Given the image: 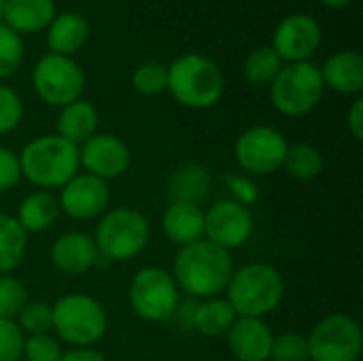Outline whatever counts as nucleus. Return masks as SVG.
<instances>
[{"instance_id":"f257e3e1","label":"nucleus","mask_w":363,"mask_h":361,"mask_svg":"<svg viewBox=\"0 0 363 361\" xmlns=\"http://www.w3.org/2000/svg\"><path fill=\"white\" fill-rule=\"evenodd\" d=\"M234 270L236 268L230 251L202 238L179 249L170 274L179 291H185L191 298L206 300L217 298L225 291Z\"/></svg>"},{"instance_id":"f03ea898","label":"nucleus","mask_w":363,"mask_h":361,"mask_svg":"<svg viewBox=\"0 0 363 361\" xmlns=\"http://www.w3.org/2000/svg\"><path fill=\"white\" fill-rule=\"evenodd\" d=\"M19 155L21 179L43 191L64 187L81 168L79 147L57 134L32 138Z\"/></svg>"},{"instance_id":"7ed1b4c3","label":"nucleus","mask_w":363,"mask_h":361,"mask_svg":"<svg viewBox=\"0 0 363 361\" xmlns=\"http://www.w3.org/2000/svg\"><path fill=\"white\" fill-rule=\"evenodd\" d=\"M283 298V274L264 262H251L234 270L225 287V300L238 317L264 319L281 306Z\"/></svg>"},{"instance_id":"20e7f679","label":"nucleus","mask_w":363,"mask_h":361,"mask_svg":"<svg viewBox=\"0 0 363 361\" xmlns=\"http://www.w3.org/2000/svg\"><path fill=\"white\" fill-rule=\"evenodd\" d=\"M166 91H170V96L187 109H211L225 91L223 72L208 55L183 53L168 66Z\"/></svg>"},{"instance_id":"39448f33","label":"nucleus","mask_w":363,"mask_h":361,"mask_svg":"<svg viewBox=\"0 0 363 361\" xmlns=\"http://www.w3.org/2000/svg\"><path fill=\"white\" fill-rule=\"evenodd\" d=\"M51 330L72 349L96 347L108 330L104 306L87 294H66L51 304Z\"/></svg>"},{"instance_id":"423d86ee","label":"nucleus","mask_w":363,"mask_h":361,"mask_svg":"<svg viewBox=\"0 0 363 361\" xmlns=\"http://www.w3.org/2000/svg\"><path fill=\"white\" fill-rule=\"evenodd\" d=\"M91 238L100 257L108 262H128L147 249L151 240V223L140 211L132 206H117L108 209L98 219Z\"/></svg>"},{"instance_id":"0eeeda50","label":"nucleus","mask_w":363,"mask_h":361,"mask_svg":"<svg viewBox=\"0 0 363 361\" xmlns=\"http://www.w3.org/2000/svg\"><path fill=\"white\" fill-rule=\"evenodd\" d=\"M325 94L319 66L313 62L283 64L270 83L272 106L285 117H304L317 109Z\"/></svg>"},{"instance_id":"6e6552de","label":"nucleus","mask_w":363,"mask_h":361,"mask_svg":"<svg viewBox=\"0 0 363 361\" xmlns=\"http://www.w3.org/2000/svg\"><path fill=\"white\" fill-rule=\"evenodd\" d=\"M128 300L134 315L149 323H162L172 319L181 304L179 287L172 274L157 266L140 268L132 277Z\"/></svg>"},{"instance_id":"1a4fd4ad","label":"nucleus","mask_w":363,"mask_h":361,"mask_svg":"<svg viewBox=\"0 0 363 361\" xmlns=\"http://www.w3.org/2000/svg\"><path fill=\"white\" fill-rule=\"evenodd\" d=\"M34 94L49 106H66L83 96L85 72L72 57L47 53L32 68Z\"/></svg>"},{"instance_id":"9d476101","label":"nucleus","mask_w":363,"mask_h":361,"mask_svg":"<svg viewBox=\"0 0 363 361\" xmlns=\"http://www.w3.org/2000/svg\"><path fill=\"white\" fill-rule=\"evenodd\" d=\"M306 340L311 361H357L362 355V328L345 313H332L317 321Z\"/></svg>"},{"instance_id":"9b49d317","label":"nucleus","mask_w":363,"mask_h":361,"mask_svg":"<svg viewBox=\"0 0 363 361\" xmlns=\"http://www.w3.org/2000/svg\"><path fill=\"white\" fill-rule=\"evenodd\" d=\"M287 138L272 126H253L234 143V157L240 170L249 177H270L283 168Z\"/></svg>"},{"instance_id":"f8f14e48","label":"nucleus","mask_w":363,"mask_h":361,"mask_svg":"<svg viewBox=\"0 0 363 361\" xmlns=\"http://www.w3.org/2000/svg\"><path fill=\"white\" fill-rule=\"evenodd\" d=\"M253 215L251 209L234 200H217L204 211V240L234 251L249 243L253 234Z\"/></svg>"},{"instance_id":"ddd939ff","label":"nucleus","mask_w":363,"mask_h":361,"mask_svg":"<svg viewBox=\"0 0 363 361\" xmlns=\"http://www.w3.org/2000/svg\"><path fill=\"white\" fill-rule=\"evenodd\" d=\"M321 26L308 13H294L279 21L272 34V49L283 64L308 62L321 47Z\"/></svg>"},{"instance_id":"4468645a","label":"nucleus","mask_w":363,"mask_h":361,"mask_svg":"<svg viewBox=\"0 0 363 361\" xmlns=\"http://www.w3.org/2000/svg\"><path fill=\"white\" fill-rule=\"evenodd\" d=\"M57 204L60 211L74 221L98 219L108 211L111 204L108 183L87 172H77L64 187H60Z\"/></svg>"},{"instance_id":"2eb2a0df","label":"nucleus","mask_w":363,"mask_h":361,"mask_svg":"<svg viewBox=\"0 0 363 361\" xmlns=\"http://www.w3.org/2000/svg\"><path fill=\"white\" fill-rule=\"evenodd\" d=\"M132 153L130 147L115 134H94L79 147L81 168L102 181H113L125 174L130 168Z\"/></svg>"},{"instance_id":"dca6fc26","label":"nucleus","mask_w":363,"mask_h":361,"mask_svg":"<svg viewBox=\"0 0 363 361\" xmlns=\"http://www.w3.org/2000/svg\"><path fill=\"white\" fill-rule=\"evenodd\" d=\"M49 260L57 272L66 277H81L98 264L100 253L89 234L66 232L53 240L49 249Z\"/></svg>"},{"instance_id":"f3484780","label":"nucleus","mask_w":363,"mask_h":361,"mask_svg":"<svg viewBox=\"0 0 363 361\" xmlns=\"http://www.w3.org/2000/svg\"><path fill=\"white\" fill-rule=\"evenodd\" d=\"M225 336L232 355L238 361H270L274 334L264 319L236 317Z\"/></svg>"},{"instance_id":"a211bd4d","label":"nucleus","mask_w":363,"mask_h":361,"mask_svg":"<svg viewBox=\"0 0 363 361\" xmlns=\"http://www.w3.org/2000/svg\"><path fill=\"white\" fill-rule=\"evenodd\" d=\"M164 236L179 249L204 238V211L200 204L170 202L162 215Z\"/></svg>"},{"instance_id":"6ab92c4d","label":"nucleus","mask_w":363,"mask_h":361,"mask_svg":"<svg viewBox=\"0 0 363 361\" xmlns=\"http://www.w3.org/2000/svg\"><path fill=\"white\" fill-rule=\"evenodd\" d=\"M323 85L342 96H359L363 89V55L359 51H338L319 68Z\"/></svg>"},{"instance_id":"aec40b11","label":"nucleus","mask_w":363,"mask_h":361,"mask_svg":"<svg viewBox=\"0 0 363 361\" xmlns=\"http://www.w3.org/2000/svg\"><path fill=\"white\" fill-rule=\"evenodd\" d=\"M55 15L53 0H6L2 21L21 36L47 30Z\"/></svg>"},{"instance_id":"412c9836","label":"nucleus","mask_w":363,"mask_h":361,"mask_svg":"<svg viewBox=\"0 0 363 361\" xmlns=\"http://www.w3.org/2000/svg\"><path fill=\"white\" fill-rule=\"evenodd\" d=\"M89 38V23L79 13H57L47 28V47L49 53L72 57L85 47Z\"/></svg>"},{"instance_id":"4be33fe9","label":"nucleus","mask_w":363,"mask_h":361,"mask_svg":"<svg viewBox=\"0 0 363 361\" xmlns=\"http://www.w3.org/2000/svg\"><path fill=\"white\" fill-rule=\"evenodd\" d=\"M98 111L89 100H74L60 109L57 121H55V134L64 140L72 143L74 147H81L85 140H89L94 134H98Z\"/></svg>"},{"instance_id":"5701e85b","label":"nucleus","mask_w":363,"mask_h":361,"mask_svg":"<svg viewBox=\"0 0 363 361\" xmlns=\"http://www.w3.org/2000/svg\"><path fill=\"white\" fill-rule=\"evenodd\" d=\"M60 204H57V196H53L51 191H32L28 194L19 206H17V223L23 228L26 234H40L53 228V223L60 217Z\"/></svg>"},{"instance_id":"b1692460","label":"nucleus","mask_w":363,"mask_h":361,"mask_svg":"<svg viewBox=\"0 0 363 361\" xmlns=\"http://www.w3.org/2000/svg\"><path fill=\"white\" fill-rule=\"evenodd\" d=\"M236 317L238 315L234 313L230 302L225 298L217 296V298H206L194 306L189 326L202 336L219 338V336H225L230 332Z\"/></svg>"},{"instance_id":"393cba45","label":"nucleus","mask_w":363,"mask_h":361,"mask_svg":"<svg viewBox=\"0 0 363 361\" xmlns=\"http://www.w3.org/2000/svg\"><path fill=\"white\" fill-rule=\"evenodd\" d=\"M211 189V172L202 164H185L177 168L168 179L170 202L200 204Z\"/></svg>"},{"instance_id":"a878e982","label":"nucleus","mask_w":363,"mask_h":361,"mask_svg":"<svg viewBox=\"0 0 363 361\" xmlns=\"http://www.w3.org/2000/svg\"><path fill=\"white\" fill-rule=\"evenodd\" d=\"M28 234L13 215L0 213V274H11L26 257Z\"/></svg>"},{"instance_id":"bb28decb","label":"nucleus","mask_w":363,"mask_h":361,"mask_svg":"<svg viewBox=\"0 0 363 361\" xmlns=\"http://www.w3.org/2000/svg\"><path fill=\"white\" fill-rule=\"evenodd\" d=\"M323 155L317 147L308 143H296L287 147L283 170L298 181H313L323 172Z\"/></svg>"},{"instance_id":"cd10ccee","label":"nucleus","mask_w":363,"mask_h":361,"mask_svg":"<svg viewBox=\"0 0 363 361\" xmlns=\"http://www.w3.org/2000/svg\"><path fill=\"white\" fill-rule=\"evenodd\" d=\"M281 68H283V60L277 55V51L270 45H264L249 53L242 72L245 79L253 85H270Z\"/></svg>"},{"instance_id":"c85d7f7f","label":"nucleus","mask_w":363,"mask_h":361,"mask_svg":"<svg viewBox=\"0 0 363 361\" xmlns=\"http://www.w3.org/2000/svg\"><path fill=\"white\" fill-rule=\"evenodd\" d=\"M132 87L145 98L160 96L168 89V66L160 62H143L132 72Z\"/></svg>"},{"instance_id":"c756f323","label":"nucleus","mask_w":363,"mask_h":361,"mask_svg":"<svg viewBox=\"0 0 363 361\" xmlns=\"http://www.w3.org/2000/svg\"><path fill=\"white\" fill-rule=\"evenodd\" d=\"M23 62V40L4 21H0V81L15 74Z\"/></svg>"},{"instance_id":"7c9ffc66","label":"nucleus","mask_w":363,"mask_h":361,"mask_svg":"<svg viewBox=\"0 0 363 361\" xmlns=\"http://www.w3.org/2000/svg\"><path fill=\"white\" fill-rule=\"evenodd\" d=\"M28 304L26 285L13 274H0V319H13Z\"/></svg>"},{"instance_id":"2f4dec72","label":"nucleus","mask_w":363,"mask_h":361,"mask_svg":"<svg viewBox=\"0 0 363 361\" xmlns=\"http://www.w3.org/2000/svg\"><path fill=\"white\" fill-rule=\"evenodd\" d=\"M17 328L23 336L49 334L51 332V304L47 302H28L15 317Z\"/></svg>"},{"instance_id":"473e14b6","label":"nucleus","mask_w":363,"mask_h":361,"mask_svg":"<svg viewBox=\"0 0 363 361\" xmlns=\"http://www.w3.org/2000/svg\"><path fill=\"white\" fill-rule=\"evenodd\" d=\"M270 361H311L306 336L296 334V332L274 336Z\"/></svg>"},{"instance_id":"72a5a7b5","label":"nucleus","mask_w":363,"mask_h":361,"mask_svg":"<svg viewBox=\"0 0 363 361\" xmlns=\"http://www.w3.org/2000/svg\"><path fill=\"white\" fill-rule=\"evenodd\" d=\"M62 353V343L51 334H34L23 338L21 357H26V361H60Z\"/></svg>"},{"instance_id":"f704fd0d","label":"nucleus","mask_w":363,"mask_h":361,"mask_svg":"<svg viewBox=\"0 0 363 361\" xmlns=\"http://www.w3.org/2000/svg\"><path fill=\"white\" fill-rule=\"evenodd\" d=\"M23 119V102L15 89L0 83V134L17 130Z\"/></svg>"},{"instance_id":"c9c22d12","label":"nucleus","mask_w":363,"mask_h":361,"mask_svg":"<svg viewBox=\"0 0 363 361\" xmlns=\"http://www.w3.org/2000/svg\"><path fill=\"white\" fill-rule=\"evenodd\" d=\"M23 334L13 319H0V361H19L23 353Z\"/></svg>"},{"instance_id":"e433bc0d","label":"nucleus","mask_w":363,"mask_h":361,"mask_svg":"<svg viewBox=\"0 0 363 361\" xmlns=\"http://www.w3.org/2000/svg\"><path fill=\"white\" fill-rule=\"evenodd\" d=\"M225 185L232 194L230 200L242 204V206H253L259 200V187L253 181V177L245 174V172H232L225 177Z\"/></svg>"},{"instance_id":"4c0bfd02","label":"nucleus","mask_w":363,"mask_h":361,"mask_svg":"<svg viewBox=\"0 0 363 361\" xmlns=\"http://www.w3.org/2000/svg\"><path fill=\"white\" fill-rule=\"evenodd\" d=\"M21 181L19 155L6 147H0V194L11 191Z\"/></svg>"},{"instance_id":"58836bf2","label":"nucleus","mask_w":363,"mask_h":361,"mask_svg":"<svg viewBox=\"0 0 363 361\" xmlns=\"http://www.w3.org/2000/svg\"><path fill=\"white\" fill-rule=\"evenodd\" d=\"M347 126L355 140H363V98L357 96L347 113Z\"/></svg>"},{"instance_id":"ea45409f","label":"nucleus","mask_w":363,"mask_h":361,"mask_svg":"<svg viewBox=\"0 0 363 361\" xmlns=\"http://www.w3.org/2000/svg\"><path fill=\"white\" fill-rule=\"evenodd\" d=\"M60 361H108L98 349L87 347V349H70L66 353H62Z\"/></svg>"},{"instance_id":"a19ab883","label":"nucleus","mask_w":363,"mask_h":361,"mask_svg":"<svg viewBox=\"0 0 363 361\" xmlns=\"http://www.w3.org/2000/svg\"><path fill=\"white\" fill-rule=\"evenodd\" d=\"M323 6H328V9H347L349 4H353L355 0H319Z\"/></svg>"},{"instance_id":"79ce46f5","label":"nucleus","mask_w":363,"mask_h":361,"mask_svg":"<svg viewBox=\"0 0 363 361\" xmlns=\"http://www.w3.org/2000/svg\"><path fill=\"white\" fill-rule=\"evenodd\" d=\"M4 6H6V0H0V21H2V15H4Z\"/></svg>"}]
</instances>
